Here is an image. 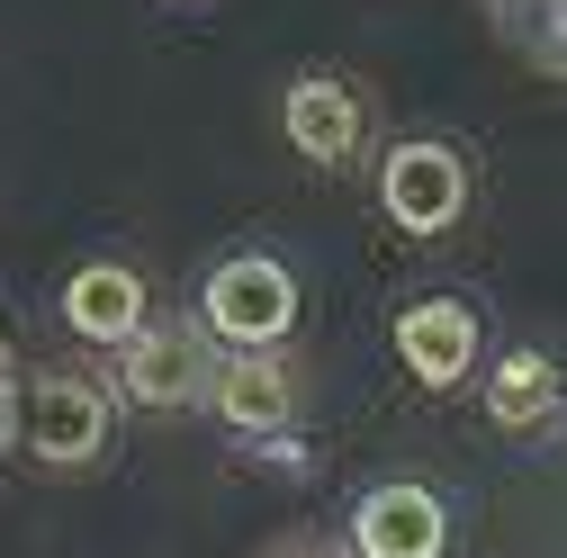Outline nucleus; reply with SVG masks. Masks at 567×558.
Wrapping results in <instances>:
<instances>
[{"label":"nucleus","mask_w":567,"mask_h":558,"mask_svg":"<svg viewBox=\"0 0 567 558\" xmlns=\"http://www.w3.org/2000/svg\"><path fill=\"white\" fill-rule=\"evenodd\" d=\"M505 10V28L549 63V73H567V0H495Z\"/></svg>","instance_id":"11"},{"label":"nucleus","mask_w":567,"mask_h":558,"mask_svg":"<svg viewBox=\"0 0 567 558\" xmlns=\"http://www.w3.org/2000/svg\"><path fill=\"white\" fill-rule=\"evenodd\" d=\"M379 207L396 235H451L460 207H468V163L460 145H442V135H414V145H396L379 163Z\"/></svg>","instance_id":"3"},{"label":"nucleus","mask_w":567,"mask_h":558,"mask_svg":"<svg viewBox=\"0 0 567 558\" xmlns=\"http://www.w3.org/2000/svg\"><path fill=\"white\" fill-rule=\"evenodd\" d=\"M351 549L361 558H442L451 549V514H442L433 486L388 477V486H370V496L351 505Z\"/></svg>","instance_id":"5"},{"label":"nucleus","mask_w":567,"mask_h":558,"mask_svg":"<svg viewBox=\"0 0 567 558\" xmlns=\"http://www.w3.org/2000/svg\"><path fill=\"white\" fill-rule=\"evenodd\" d=\"M198 324L217 333L226 352H270V342H289V324H298V279L270 252H226L207 270V289H198Z\"/></svg>","instance_id":"1"},{"label":"nucleus","mask_w":567,"mask_h":558,"mask_svg":"<svg viewBox=\"0 0 567 558\" xmlns=\"http://www.w3.org/2000/svg\"><path fill=\"white\" fill-rule=\"evenodd\" d=\"M396 361L423 379V388H460L477 370V307L460 298H414L396 316Z\"/></svg>","instance_id":"7"},{"label":"nucleus","mask_w":567,"mask_h":558,"mask_svg":"<svg viewBox=\"0 0 567 558\" xmlns=\"http://www.w3.org/2000/svg\"><path fill=\"white\" fill-rule=\"evenodd\" d=\"M270 558H289V549H270Z\"/></svg>","instance_id":"14"},{"label":"nucleus","mask_w":567,"mask_h":558,"mask_svg":"<svg viewBox=\"0 0 567 558\" xmlns=\"http://www.w3.org/2000/svg\"><path fill=\"white\" fill-rule=\"evenodd\" d=\"M279 126H289V145H298L307 163L342 172L351 154H361V135H370V108H361V91L333 82V73H298V82H289V108H279Z\"/></svg>","instance_id":"6"},{"label":"nucleus","mask_w":567,"mask_h":558,"mask_svg":"<svg viewBox=\"0 0 567 558\" xmlns=\"http://www.w3.org/2000/svg\"><path fill=\"white\" fill-rule=\"evenodd\" d=\"M207 405H217L235 433L289 442V424H298V379L279 370L270 352H235V361H217V379H207Z\"/></svg>","instance_id":"8"},{"label":"nucleus","mask_w":567,"mask_h":558,"mask_svg":"<svg viewBox=\"0 0 567 558\" xmlns=\"http://www.w3.org/2000/svg\"><path fill=\"white\" fill-rule=\"evenodd\" d=\"M63 324H73L82 342H117L145 324V279H135L126 261H82L73 279H63Z\"/></svg>","instance_id":"9"},{"label":"nucleus","mask_w":567,"mask_h":558,"mask_svg":"<svg viewBox=\"0 0 567 558\" xmlns=\"http://www.w3.org/2000/svg\"><path fill=\"white\" fill-rule=\"evenodd\" d=\"M10 433H19V396H10V379H0V451H10Z\"/></svg>","instance_id":"12"},{"label":"nucleus","mask_w":567,"mask_h":558,"mask_svg":"<svg viewBox=\"0 0 567 558\" xmlns=\"http://www.w3.org/2000/svg\"><path fill=\"white\" fill-rule=\"evenodd\" d=\"M0 370H10V342H0Z\"/></svg>","instance_id":"13"},{"label":"nucleus","mask_w":567,"mask_h":558,"mask_svg":"<svg viewBox=\"0 0 567 558\" xmlns=\"http://www.w3.org/2000/svg\"><path fill=\"white\" fill-rule=\"evenodd\" d=\"M207 379H217V361H207V342L189 324H135L117 342V396L145 405V414L207 405Z\"/></svg>","instance_id":"4"},{"label":"nucleus","mask_w":567,"mask_h":558,"mask_svg":"<svg viewBox=\"0 0 567 558\" xmlns=\"http://www.w3.org/2000/svg\"><path fill=\"white\" fill-rule=\"evenodd\" d=\"M109 424H117V396L82 370H37L19 396V433L45 468H100L109 459Z\"/></svg>","instance_id":"2"},{"label":"nucleus","mask_w":567,"mask_h":558,"mask_svg":"<svg viewBox=\"0 0 567 558\" xmlns=\"http://www.w3.org/2000/svg\"><path fill=\"white\" fill-rule=\"evenodd\" d=\"M486 414L505 433H540L549 414H558V361L549 352H505L486 370Z\"/></svg>","instance_id":"10"}]
</instances>
